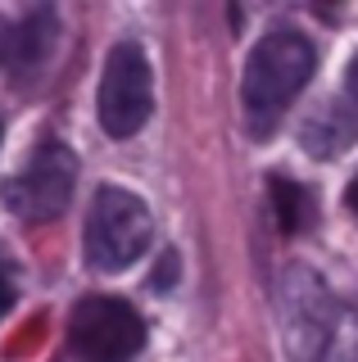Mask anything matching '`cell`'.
<instances>
[{"label":"cell","instance_id":"6da1fadb","mask_svg":"<svg viewBox=\"0 0 358 362\" xmlns=\"http://www.w3.org/2000/svg\"><path fill=\"white\" fill-rule=\"evenodd\" d=\"M290 362H358V294H335L313 267H290L277 290Z\"/></svg>","mask_w":358,"mask_h":362},{"label":"cell","instance_id":"7a4b0ae2","mask_svg":"<svg viewBox=\"0 0 358 362\" xmlns=\"http://www.w3.org/2000/svg\"><path fill=\"white\" fill-rule=\"evenodd\" d=\"M313 45L304 32L277 28L254 45L250 64H245V82H241V105L250 118V132H272L277 118L286 113V105L304 90V82L313 77Z\"/></svg>","mask_w":358,"mask_h":362},{"label":"cell","instance_id":"3957f363","mask_svg":"<svg viewBox=\"0 0 358 362\" xmlns=\"http://www.w3.org/2000/svg\"><path fill=\"white\" fill-rule=\"evenodd\" d=\"M150 209L118 186H100L86 213V258L96 272H122L150 249Z\"/></svg>","mask_w":358,"mask_h":362},{"label":"cell","instance_id":"277c9868","mask_svg":"<svg viewBox=\"0 0 358 362\" xmlns=\"http://www.w3.org/2000/svg\"><path fill=\"white\" fill-rule=\"evenodd\" d=\"M73 181H77V158L69 154V145L59 141H41L32 158L5 181L0 199L9 213H18L23 222H50L69 209L73 199Z\"/></svg>","mask_w":358,"mask_h":362},{"label":"cell","instance_id":"5b68a950","mask_svg":"<svg viewBox=\"0 0 358 362\" xmlns=\"http://www.w3.org/2000/svg\"><path fill=\"white\" fill-rule=\"evenodd\" d=\"M154 109V77L150 59L137 41H118L105 54V77H100V127L109 136H137Z\"/></svg>","mask_w":358,"mask_h":362},{"label":"cell","instance_id":"8992f818","mask_svg":"<svg viewBox=\"0 0 358 362\" xmlns=\"http://www.w3.org/2000/svg\"><path fill=\"white\" fill-rule=\"evenodd\" d=\"M69 339L82 362H132L145 344V322L122 299H82L69 317Z\"/></svg>","mask_w":358,"mask_h":362},{"label":"cell","instance_id":"52a82bcc","mask_svg":"<svg viewBox=\"0 0 358 362\" xmlns=\"http://www.w3.org/2000/svg\"><path fill=\"white\" fill-rule=\"evenodd\" d=\"M50 45H54V14L50 9H41V14H32L23 18L14 32H9V41H5V59L14 73H37L41 64L50 59Z\"/></svg>","mask_w":358,"mask_h":362},{"label":"cell","instance_id":"ba28073f","mask_svg":"<svg viewBox=\"0 0 358 362\" xmlns=\"http://www.w3.org/2000/svg\"><path fill=\"white\" fill-rule=\"evenodd\" d=\"M354 141V122L345 118L340 109H327V113H318V118L304 127V145H308V154H318V158H331V154H340L345 145Z\"/></svg>","mask_w":358,"mask_h":362},{"label":"cell","instance_id":"9c48e42d","mask_svg":"<svg viewBox=\"0 0 358 362\" xmlns=\"http://www.w3.org/2000/svg\"><path fill=\"white\" fill-rule=\"evenodd\" d=\"M272 199H277V218H282L286 231H299L308 222V195L286 177H272Z\"/></svg>","mask_w":358,"mask_h":362},{"label":"cell","instance_id":"30bf717a","mask_svg":"<svg viewBox=\"0 0 358 362\" xmlns=\"http://www.w3.org/2000/svg\"><path fill=\"white\" fill-rule=\"evenodd\" d=\"M14 290H18L14 263H9V249H0V317L9 313V303H14Z\"/></svg>","mask_w":358,"mask_h":362},{"label":"cell","instance_id":"8fae6325","mask_svg":"<svg viewBox=\"0 0 358 362\" xmlns=\"http://www.w3.org/2000/svg\"><path fill=\"white\" fill-rule=\"evenodd\" d=\"M350 95L358 100V59H354V68H350Z\"/></svg>","mask_w":358,"mask_h":362},{"label":"cell","instance_id":"7c38bea8","mask_svg":"<svg viewBox=\"0 0 358 362\" xmlns=\"http://www.w3.org/2000/svg\"><path fill=\"white\" fill-rule=\"evenodd\" d=\"M350 204H354V209H358V181H354V190H350Z\"/></svg>","mask_w":358,"mask_h":362}]
</instances>
